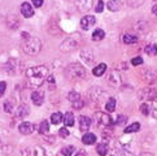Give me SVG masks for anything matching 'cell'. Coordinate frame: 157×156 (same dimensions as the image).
<instances>
[{"label": "cell", "instance_id": "cell-4", "mask_svg": "<svg viewBox=\"0 0 157 156\" xmlns=\"http://www.w3.org/2000/svg\"><path fill=\"white\" fill-rule=\"evenodd\" d=\"M94 119H95V122L96 125L100 126V127H109L112 124H113V120L112 117L108 115V113H104V112H96L94 115Z\"/></svg>", "mask_w": 157, "mask_h": 156}, {"label": "cell", "instance_id": "cell-33", "mask_svg": "<svg viewBox=\"0 0 157 156\" xmlns=\"http://www.w3.org/2000/svg\"><path fill=\"white\" fill-rule=\"evenodd\" d=\"M140 111H142V113H143L144 116L149 115V112H151V109H149V104H148V103H143L142 105H140Z\"/></svg>", "mask_w": 157, "mask_h": 156}, {"label": "cell", "instance_id": "cell-14", "mask_svg": "<svg viewBox=\"0 0 157 156\" xmlns=\"http://www.w3.org/2000/svg\"><path fill=\"white\" fill-rule=\"evenodd\" d=\"M31 100L35 105H42L44 102V92L43 91H34L31 94Z\"/></svg>", "mask_w": 157, "mask_h": 156}, {"label": "cell", "instance_id": "cell-22", "mask_svg": "<svg viewBox=\"0 0 157 156\" xmlns=\"http://www.w3.org/2000/svg\"><path fill=\"white\" fill-rule=\"evenodd\" d=\"M104 37H105L104 30H101V29H96V30L94 31V34H92V41L99 42V41H101Z\"/></svg>", "mask_w": 157, "mask_h": 156}, {"label": "cell", "instance_id": "cell-9", "mask_svg": "<svg viewBox=\"0 0 157 156\" xmlns=\"http://www.w3.org/2000/svg\"><path fill=\"white\" fill-rule=\"evenodd\" d=\"M108 82L110 83L112 86H114V87L121 86L122 80H121V76H120L118 72H117V70L110 72V74H109V77H108Z\"/></svg>", "mask_w": 157, "mask_h": 156}, {"label": "cell", "instance_id": "cell-17", "mask_svg": "<svg viewBox=\"0 0 157 156\" xmlns=\"http://www.w3.org/2000/svg\"><path fill=\"white\" fill-rule=\"evenodd\" d=\"M82 142L85 144H87V146H91V144L96 143V135L92 134V133H86L82 138Z\"/></svg>", "mask_w": 157, "mask_h": 156}, {"label": "cell", "instance_id": "cell-37", "mask_svg": "<svg viewBox=\"0 0 157 156\" xmlns=\"http://www.w3.org/2000/svg\"><path fill=\"white\" fill-rule=\"evenodd\" d=\"M83 104H85V103H83V100L79 99V100H77V102L73 103V107H74L75 109H81V108L83 107Z\"/></svg>", "mask_w": 157, "mask_h": 156}, {"label": "cell", "instance_id": "cell-23", "mask_svg": "<svg viewBox=\"0 0 157 156\" xmlns=\"http://www.w3.org/2000/svg\"><path fill=\"white\" fill-rule=\"evenodd\" d=\"M144 51L148 56H156L157 55V46L156 44H149V46H147L144 48Z\"/></svg>", "mask_w": 157, "mask_h": 156}, {"label": "cell", "instance_id": "cell-6", "mask_svg": "<svg viewBox=\"0 0 157 156\" xmlns=\"http://www.w3.org/2000/svg\"><path fill=\"white\" fill-rule=\"evenodd\" d=\"M157 91L155 88H151V87H144V88H140L139 92H138V96L139 99L142 100H148V99H153L156 96Z\"/></svg>", "mask_w": 157, "mask_h": 156}, {"label": "cell", "instance_id": "cell-27", "mask_svg": "<svg viewBox=\"0 0 157 156\" xmlns=\"http://www.w3.org/2000/svg\"><path fill=\"white\" fill-rule=\"evenodd\" d=\"M64 120V117H63V115H61L60 112H56V113H53L52 116H51V122L53 125H57V124H60L61 121Z\"/></svg>", "mask_w": 157, "mask_h": 156}, {"label": "cell", "instance_id": "cell-28", "mask_svg": "<svg viewBox=\"0 0 157 156\" xmlns=\"http://www.w3.org/2000/svg\"><path fill=\"white\" fill-rule=\"evenodd\" d=\"M138 42V38L135 35H131V34H126L123 35V43L126 44H132V43H136Z\"/></svg>", "mask_w": 157, "mask_h": 156}, {"label": "cell", "instance_id": "cell-39", "mask_svg": "<svg viewBox=\"0 0 157 156\" xmlns=\"http://www.w3.org/2000/svg\"><path fill=\"white\" fill-rule=\"evenodd\" d=\"M59 134L61 135V137H64V138H66L69 135V130L66 129V127H61L60 129V131H59Z\"/></svg>", "mask_w": 157, "mask_h": 156}, {"label": "cell", "instance_id": "cell-45", "mask_svg": "<svg viewBox=\"0 0 157 156\" xmlns=\"http://www.w3.org/2000/svg\"><path fill=\"white\" fill-rule=\"evenodd\" d=\"M152 13L157 16V4H156V5H153V7H152Z\"/></svg>", "mask_w": 157, "mask_h": 156}, {"label": "cell", "instance_id": "cell-42", "mask_svg": "<svg viewBox=\"0 0 157 156\" xmlns=\"http://www.w3.org/2000/svg\"><path fill=\"white\" fill-rule=\"evenodd\" d=\"M46 139H47V142H49V143H53V142H55V139H56V138H55V137L52 135V137H47Z\"/></svg>", "mask_w": 157, "mask_h": 156}, {"label": "cell", "instance_id": "cell-8", "mask_svg": "<svg viewBox=\"0 0 157 156\" xmlns=\"http://www.w3.org/2000/svg\"><path fill=\"white\" fill-rule=\"evenodd\" d=\"M96 24V18L95 16H85L82 20H81V27L83 30H88L91 26H94Z\"/></svg>", "mask_w": 157, "mask_h": 156}, {"label": "cell", "instance_id": "cell-26", "mask_svg": "<svg viewBox=\"0 0 157 156\" xmlns=\"http://www.w3.org/2000/svg\"><path fill=\"white\" fill-rule=\"evenodd\" d=\"M48 130H49V124H48V121L43 120V121L40 122V125H39V133H40V134H47Z\"/></svg>", "mask_w": 157, "mask_h": 156}, {"label": "cell", "instance_id": "cell-31", "mask_svg": "<svg viewBox=\"0 0 157 156\" xmlns=\"http://www.w3.org/2000/svg\"><path fill=\"white\" fill-rule=\"evenodd\" d=\"M73 151H74V147L73 146H66V147H63L61 154H63V156H71Z\"/></svg>", "mask_w": 157, "mask_h": 156}, {"label": "cell", "instance_id": "cell-29", "mask_svg": "<svg viewBox=\"0 0 157 156\" xmlns=\"http://www.w3.org/2000/svg\"><path fill=\"white\" fill-rule=\"evenodd\" d=\"M151 112H152V116L155 119H157V96H155L152 103H151Z\"/></svg>", "mask_w": 157, "mask_h": 156}, {"label": "cell", "instance_id": "cell-7", "mask_svg": "<svg viewBox=\"0 0 157 156\" xmlns=\"http://www.w3.org/2000/svg\"><path fill=\"white\" fill-rule=\"evenodd\" d=\"M94 0H75V5L79 12H88L92 8Z\"/></svg>", "mask_w": 157, "mask_h": 156}, {"label": "cell", "instance_id": "cell-36", "mask_svg": "<svg viewBox=\"0 0 157 156\" xmlns=\"http://www.w3.org/2000/svg\"><path fill=\"white\" fill-rule=\"evenodd\" d=\"M127 2H128V4H130L131 7H139L144 0H127Z\"/></svg>", "mask_w": 157, "mask_h": 156}, {"label": "cell", "instance_id": "cell-13", "mask_svg": "<svg viewBox=\"0 0 157 156\" xmlns=\"http://www.w3.org/2000/svg\"><path fill=\"white\" fill-rule=\"evenodd\" d=\"M91 124H92V121H91L90 117H87V116H81L79 117V129L82 131H87L90 129V126H91Z\"/></svg>", "mask_w": 157, "mask_h": 156}, {"label": "cell", "instance_id": "cell-16", "mask_svg": "<svg viewBox=\"0 0 157 156\" xmlns=\"http://www.w3.org/2000/svg\"><path fill=\"white\" fill-rule=\"evenodd\" d=\"M106 7L112 12H117V10H120L122 8V2H120V0H109L106 3Z\"/></svg>", "mask_w": 157, "mask_h": 156}, {"label": "cell", "instance_id": "cell-18", "mask_svg": "<svg viewBox=\"0 0 157 156\" xmlns=\"http://www.w3.org/2000/svg\"><path fill=\"white\" fill-rule=\"evenodd\" d=\"M96 151L100 156H105V155H108L109 152V146H108V143L106 142H103V143H99L98 146H96Z\"/></svg>", "mask_w": 157, "mask_h": 156}, {"label": "cell", "instance_id": "cell-12", "mask_svg": "<svg viewBox=\"0 0 157 156\" xmlns=\"http://www.w3.org/2000/svg\"><path fill=\"white\" fill-rule=\"evenodd\" d=\"M29 105H26V104H21L20 107L17 108V111H16V113H14V117L16 119H25V117L29 115Z\"/></svg>", "mask_w": 157, "mask_h": 156}, {"label": "cell", "instance_id": "cell-10", "mask_svg": "<svg viewBox=\"0 0 157 156\" xmlns=\"http://www.w3.org/2000/svg\"><path fill=\"white\" fill-rule=\"evenodd\" d=\"M18 130H20L21 134L29 135L34 131V125L30 124V122H22V124H20V126H18Z\"/></svg>", "mask_w": 157, "mask_h": 156}, {"label": "cell", "instance_id": "cell-3", "mask_svg": "<svg viewBox=\"0 0 157 156\" xmlns=\"http://www.w3.org/2000/svg\"><path fill=\"white\" fill-rule=\"evenodd\" d=\"M65 73L69 78H73V80H82V78L86 77V69H85V66L79 63H73V64L68 65Z\"/></svg>", "mask_w": 157, "mask_h": 156}, {"label": "cell", "instance_id": "cell-34", "mask_svg": "<svg viewBox=\"0 0 157 156\" xmlns=\"http://www.w3.org/2000/svg\"><path fill=\"white\" fill-rule=\"evenodd\" d=\"M103 9H104V2H103V0H99L96 8H95V12L100 13V12H103Z\"/></svg>", "mask_w": 157, "mask_h": 156}, {"label": "cell", "instance_id": "cell-44", "mask_svg": "<svg viewBox=\"0 0 157 156\" xmlns=\"http://www.w3.org/2000/svg\"><path fill=\"white\" fill-rule=\"evenodd\" d=\"M47 81H48L49 83H55V77H53V76H49Z\"/></svg>", "mask_w": 157, "mask_h": 156}, {"label": "cell", "instance_id": "cell-20", "mask_svg": "<svg viewBox=\"0 0 157 156\" xmlns=\"http://www.w3.org/2000/svg\"><path fill=\"white\" fill-rule=\"evenodd\" d=\"M64 124H65V126H73V125H74V116H73L71 112L65 113V116H64Z\"/></svg>", "mask_w": 157, "mask_h": 156}, {"label": "cell", "instance_id": "cell-1", "mask_svg": "<svg viewBox=\"0 0 157 156\" xmlns=\"http://www.w3.org/2000/svg\"><path fill=\"white\" fill-rule=\"evenodd\" d=\"M26 76L29 78V82L31 83V86L39 87L42 86L44 78L48 76V68L44 65L33 66V68H29L26 70Z\"/></svg>", "mask_w": 157, "mask_h": 156}, {"label": "cell", "instance_id": "cell-5", "mask_svg": "<svg viewBox=\"0 0 157 156\" xmlns=\"http://www.w3.org/2000/svg\"><path fill=\"white\" fill-rule=\"evenodd\" d=\"M78 44H79V42L75 41L73 37L71 38H68V39H65L63 44H61V51L70 52V51H73V49H75L78 47Z\"/></svg>", "mask_w": 157, "mask_h": 156}, {"label": "cell", "instance_id": "cell-21", "mask_svg": "<svg viewBox=\"0 0 157 156\" xmlns=\"http://www.w3.org/2000/svg\"><path fill=\"white\" fill-rule=\"evenodd\" d=\"M140 130V124L139 122H134V124H131L130 126H127L125 129V134H130V133H136Z\"/></svg>", "mask_w": 157, "mask_h": 156}, {"label": "cell", "instance_id": "cell-24", "mask_svg": "<svg viewBox=\"0 0 157 156\" xmlns=\"http://www.w3.org/2000/svg\"><path fill=\"white\" fill-rule=\"evenodd\" d=\"M113 156H132V154L125 147H122V148H117L113 152Z\"/></svg>", "mask_w": 157, "mask_h": 156}, {"label": "cell", "instance_id": "cell-2", "mask_svg": "<svg viewBox=\"0 0 157 156\" xmlns=\"http://www.w3.org/2000/svg\"><path fill=\"white\" fill-rule=\"evenodd\" d=\"M22 48H24L25 53L31 55V56H35V55H38L39 52H40L42 42L35 37H29L27 39H25L24 44H22Z\"/></svg>", "mask_w": 157, "mask_h": 156}, {"label": "cell", "instance_id": "cell-35", "mask_svg": "<svg viewBox=\"0 0 157 156\" xmlns=\"http://www.w3.org/2000/svg\"><path fill=\"white\" fill-rule=\"evenodd\" d=\"M126 121H127V117L123 116V115H121V116H118V119H117L116 125H122V124H125Z\"/></svg>", "mask_w": 157, "mask_h": 156}, {"label": "cell", "instance_id": "cell-30", "mask_svg": "<svg viewBox=\"0 0 157 156\" xmlns=\"http://www.w3.org/2000/svg\"><path fill=\"white\" fill-rule=\"evenodd\" d=\"M68 99H69V102L74 103V102H77V100L81 99V95L78 92H75V91H71V92L68 94Z\"/></svg>", "mask_w": 157, "mask_h": 156}, {"label": "cell", "instance_id": "cell-40", "mask_svg": "<svg viewBox=\"0 0 157 156\" xmlns=\"http://www.w3.org/2000/svg\"><path fill=\"white\" fill-rule=\"evenodd\" d=\"M5 87H7V83L5 82H0V98H2L4 95V92H5Z\"/></svg>", "mask_w": 157, "mask_h": 156}, {"label": "cell", "instance_id": "cell-25", "mask_svg": "<svg viewBox=\"0 0 157 156\" xmlns=\"http://www.w3.org/2000/svg\"><path fill=\"white\" fill-rule=\"evenodd\" d=\"M116 108V99L114 98H109V100L106 102L105 104V109H106V112H113Z\"/></svg>", "mask_w": 157, "mask_h": 156}, {"label": "cell", "instance_id": "cell-11", "mask_svg": "<svg viewBox=\"0 0 157 156\" xmlns=\"http://www.w3.org/2000/svg\"><path fill=\"white\" fill-rule=\"evenodd\" d=\"M21 13L24 17L30 18L34 16V9H33V7L29 3H24V4H21Z\"/></svg>", "mask_w": 157, "mask_h": 156}, {"label": "cell", "instance_id": "cell-19", "mask_svg": "<svg viewBox=\"0 0 157 156\" xmlns=\"http://www.w3.org/2000/svg\"><path fill=\"white\" fill-rule=\"evenodd\" d=\"M106 68H108V66H106L105 64H99L98 66H95V68L92 69V73H94V76L100 77V76H103L105 73Z\"/></svg>", "mask_w": 157, "mask_h": 156}, {"label": "cell", "instance_id": "cell-15", "mask_svg": "<svg viewBox=\"0 0 157 156\" xmlns=\"http://www.w3.org/2000/svg\"><path fill=\"white\" fill-rule=\"evenodd\" d=\"M26 154H27V156H46V151H44V148L40 146L31 147L30 151H27Z\"/></svg>", "mask_w": 157, "mask_h": 156}, {"label": "cell", "instance_id": "cell-32", "mask_svg": "<svg viewBox=\"0 0 157 156\" xmlns=\"http://www.w3.org/2000/svg\"><path fill=\"white\" fill-rule=\"evenodd\" d=\"M4 111L7 113H12L13 112V103L10 102V100H5V103H4Z\"/></svg>", "mask_w": 157, "mask_h": 156}, {"label": "cell", "instance_id": "cell-43", "mask_svg": "<svg viewBox=\"0 0 157 156\" xmlns=\"http://www.w3.org/2000/svg\"><path fill=\"white\" fill-rule=\"evenodd\" d=\"M75 156H86V152L83 151V150H81V151H78V152H77Z\"/></svg>", "mask_w": 157, "mask_h": 156}, {"label": "cell", "instance_id": "cell-46", "mask_svg": "<svg viewBox=\"0 0 157 156\" xmlns=\"http://www.w3.org/2000/svg\"><path fill=\"white\" fill-rule=\"evenodd\" d=\"M140 156H153L151 152H143V154H140Z\"/></svg>", "mask_w": 157, "mask_h": 156}, {"label": "cell", "instance_id": "cell-41", "mask_svg": "<svg viewBox=\"0 0 157 156\" xmlns=\"http://www.w3.org/2000/svg\"><path fill=\"white\" fill-rule=\"evenodd\" d=\"M43 0H33V4H34V7H36V8H39V7H42L43 5Z\"/></svg>", "mask_w": 157, "mask_h": 156}, {"label": "cell", "instance_id": "cell-38", "mask_svg": "<svg viewBox=\"0 0 157 156\" xmlns=\"http://www.w3.org/2000/svg\"><path fill=\"white\" fill-rule=\"evenodd\" d=\"M131 64H132V65H135V66H136V65H142V64H143V59L138 56V57H135V59H132V60H131Z\"/></svg>", "mask_w": 157, "mask_h": 156}]
</instances>
